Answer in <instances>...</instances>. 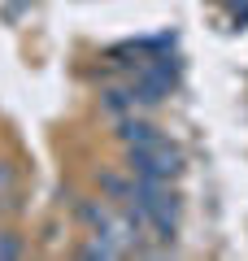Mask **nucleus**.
<instances>
[{"label":"nucleus","instance_id":"20e7f679","mask_svg":"<svg viewBox=\"0 0 248 261\" xmlns=\"http://www.w3.org/2000/svg\"><path fill=\"white\" fill-rule=\"evenodd\" d=\"M227 5H248V0H227Z\"/></svg>","mask_w":248,"mask_h":261},{"label":"nucleus","instance_id":"7ed1b4c3","mask_svg":"<svg viewBox=\"0 0 248 261\" xmlns=\"http://www.w3.org/2000/svg\"><path fill=\"white\" fill-rule=\"evenodd\" d=\"M0 257H22V244L13 240V235H5V240H0Z\"/></svg>","mask_w":248,"mask_h":261},{"label":"nucleus","instance_id":"f03ea898","mask_svg":"<svg viewBox=\"0 0 248 261\" xmlns=\"http://www.w3.org/2000/svg\"><path fill=\"white\" fill-rule=\"evenodd\" d=\"M118 140L127 144V148H144V144H157V140H161V130H157L153 122L127 113V118H118Z\"/></svg>","mask_w":248,"mask_h":261},{"label":"nucleus","instance_id":"f257e3e1","mask_svg":"<svg viewBox=\"0 0 248 261\" xmlns=\"http://www.w3.org/2000/svg\"><path fill=\"white\" fill-rule=\"evenodd\" d=\"M127 152H131V174H144V178H175L179 174V152L165 140L144 144V148H127Z\"/></svg>","mask_w":248,"mask_h":261}]
</instances>
